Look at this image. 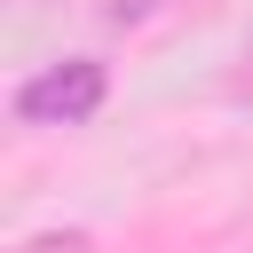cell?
I'll return each instance as SVG.
<instances>
[{"label":"cell","instance_id":"obj_1","mask_svg":"<svg viewBox=\"0 0 253 253\" xmlns=\"http://www.w3.org/2000/svg\"><path fill=\"white\" fill-rule=\"evenodd\" d=\"M103 103H111V71H103L95 55L40 63V71H32V79H16V95H8L16 126H87Z\"/></svg>","mask_w":253,"mask_h":253},{"label":"cell","instance_id":"obj_2","mask_svg":"<svg viewBox=\"0 0 253 253\" xmlns=\"http://www.w3.org/2000/svg\"><path fill=\"white\" fill-rule=\"evenodd\" d=\"M8 253H95V237H87V229H32V237H16Z\"/></svg>","mask_w":253,"mask_h":253},{"label":"cell","instance_id":"obj_3","mask_svg":"<svg viewBox=\"0 0 253 253\" xmlns=\"http://www.w3.org/2000/svg\"><path fill=\"white\" fill-rule=\"evenodd\" d=\"M237 95L253 103V47H245V71H237Z\"/></svg>","mask_w":253,"mask_h":253}]
</instances>
